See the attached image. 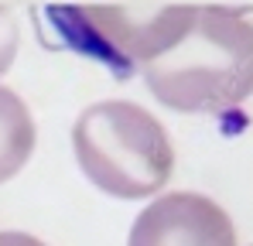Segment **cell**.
Returning a JSON list of instances; mask_svg holds the SVG:
<instances>
[{"mask_svg": "<svg viewBox=\"0 0 253 246\" xmlns=\"http://www.w3.org/2000/svg\"><path fill=\"white\" fill-rule=\"evenodd\" d=\"M151 92L178 113L240 106L253 85V31L247 7H195L181 41L144 65Z\"/></svg>", "mask_w": 253, "mask_h": 246, "instance_id": "obj_1", "label": "cell"}, {"mask_svg": "<svg viewBox=\"0 0 253 246\" xmlns=\"http://www.w3.org/2000/svg\"><path fill=\"white\" fill-rule=\"evenodd\" d=\"M72 147L85 178L99 192L126 202L158 195L174 171L168 130L126 99L85 106L72 126Z\"/></svg>", "mask_w": 253, "mask_h": 246, "instance_id": "obj_2", "label": "cell"}, {"mask_svg": "<svg viewBox=\"0 0 253 246\" xmlns=\"http://www.w3.org/2000/svg\"><path fill=\"white\" fill-rule=\"evenodd\" d=\"M69 17L113 55L144 69L181 41L195 7H83L69 10Z\"/></svg>", "mask_w": 253, "mask_h": 246, "instance_id": "obj_3", "label": "cell"}, {"mask_svg": "<svg viewBox=\"0 0 253 246\" xmlns=\"http://www.w3.org/2000/svg\"><path fill=\"white\" fill-rule=\"evenodd\" d=\"M126 246H240L229 212L199 192H171L147 205Z\"/></svg>", "mask_w": 253, "mask_h": 246, "instance_id": "obj_4", "label": "cell"}, {"mask_svg": "<svg viewBox=\"0 0 253 246\" xmlns=\"http://www.w3.org/2000/svg\"><path fill=\"white\" fill-rule=\"evenodd\" d=\"M35 140L38 130L31 120V110L14 89L0 85V181L14 178L28 164V158L35 154Z\"/></svg>", "mask_w": 253, "mask_h": 246, "instance_id": "obj_5", "label": "cell"}, {"mask_svg": "<svg viewBox=\"0 0 253 246\" xmlns=\"http://www.w3.org/2000/svg\"><path fill=\"white\" fill-rule=\"evenodd\" d=\"M14 51H17V24H14V14L0 7V72L10 69Z\"/></svg>", "mask_w": 253, "mask_h": 246, "instance_id": "obj_6", "label": "cell"}, {"mask_svg": "<svg viewBox=\"0 0 253 246\" xmlns=\"http://www.w3.org/2000/svg\"><path fill=\"white\" fill-rule=\"evenodd\" d=\"M0 246H44L38 236L28 233H0Z\"/></svg>", "mask_w": 253, "mask_h": 246, "instance_id": "obj_7", "label": "cell"}]
</instances>
